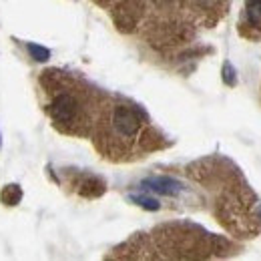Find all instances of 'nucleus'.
I'll return each mask as SVG.
<instances>
[{"mask_svg": "<svg viewBox=\"0 0 261 261\" xmlns=\"http://www.w3.org/2000/svg\"><path fill=\"white\" fill-rule=\"evenodd\" d=\"M83 105L74 93H59L50 102V117L61 129H70L81 119Z\"/></svg>", "mask_w": 261, "mask_h": 261, "instance_id": "obj_1", "label": "nucleus"}, {"mask_svg": "<svg viewBox=\"0 0 261 261\" xmlns=\"http://www.w3.org/2000/svg\"><path fill=\"white\" fill-rule=\"evenodd\" d=\"M111 127L123 141H133L141 130V117L127 105H117L111 113Z\"/></svg>", "mask_w": 261, "mask_h": 261, "instance_id": "obj_2", "label": "nucleus"}, {"mask_svg": "<svg viewBox=\"0 0 261 261\" xmlns=\"http://www.w3.org/2000/svg\"><path fill=\"white\" fill-rule=\"evenodd\" d=\"M141 185L147 191H153V193H159V195L167 197L179 195L183 191V185L177 179H173V177H151V179H145Z\"/></svg>", "mask_w": 261, "mask_h": 261, "instance_id": "obj_3", "label": "nucleus"}, {"mask_svg": "<svg viewBox=\"0 0 261 261\" xmlns=\"http://www.w3.org/2000/svg\"><path fill=\"white\" fill-rule=\"evenodd\" d=\"M130 201L135 203V205H139V207H143V209H147V211H157L161 205H159V201L157 199H153V197H147V195H130L129 197Z\"/></svg>", "mask_w": 261, "mask_h": 261, "instance_id": "obj_4", "label": "nucleus"}, {"mask_svg": "<svg viewBox=\"0 0 261 261\" xmlns=\"http://www.w3.org/2000/svg\"><path fill=\"white\" fill-rule=\"evenodd\" d=\"M27 48H29L31 57H33L34 61H38V63H44V61H48V59H50V50H48V48H44V46H38V44H34V42H29V44H27Z\"/></svg>", "mask_w": 261, "mask_h": 261, "instance_id": "obj_5", "label": "nucleus"}, {"mask_svg": "<svg viewBox=\"0 0 261 261\" xmlns=\"http://www.w3.org/2000/svg\"><path fill=\"white\" fill-rule=\"evenodd\" d=\"M247 18L251 24H261V0L247 2Z\"/></svg>", "mask_w": 261, "mask_h": 261, "instance_id": "obj_6", "label": "nucleus"}, {"mask_svg": "<svg viewBox=\"0 0 261 261\" xmlns=\"http://www.w3.org/2000/svg\"><path fill=\"white\" fill-rule=\"evenodd\" d=\"M20 197H22V191H20L18 185H8V187L2 191V199H4V203H8V205H16V203L20 201Z\"/></svg>", "mask_w": 261, "mask_h": 261, "instance_id": "obj_7", "label": "nucleus"}, {"mask_svg": "<svg viewBox=\"0 0 261 261\" xmlns=\"http://www.w3.org/2000/svg\"><path fill=\"white\" fill-rule=\"evenodd\" d=\"M223 81L227 83L229 87H233V85H235V70H233V66L229 65V63L223 65Z\"/></svg>", "mask_w": 261, "mask_h": 261, "instance_id": "obj_8", "label": "nucleus"}, {"mask_svg": "<svg viewBox=\"0 0 261 261\" xmlns=\"http://www.w3.org/2000/svg\"><path fill=\"white\" fill-rule=\"evenodd\" d=\"M199 6H203V8H209V6H213L215 4V0H195Z\"/></svg>", "mask_w": 261, "mask_h": 261, "instance_id": "obj_9", "label": "nucleus"}, {"mask_svg": "<svg viewBox=\"0 0 261 261\" xmlns=\"http://www.w3.org/2000/svg\"><path fill=\"white\" fill-rule=\"evenodd\" d=\"M155 4H159V6H167V4H173L175 0H153Z\"/></svg>", "mask_w": 261, "mask_h": 261, "instance_id": "obj_10", "label": "nucleus"}, {"mask_svg": "<svg viewBox=\"0 0 261 261\" xmlns=\"http://www.w3.org/2000/svg\"><path fill=\"white\" fill-rule=\"evenodd\" d=\"M0 145H2V139H0Z\"/></svg>", "mask_w": 261, "mask_h": 261, "instance_id": "obj_11", "label": "nucleus"}]
</instances>
